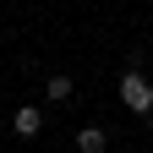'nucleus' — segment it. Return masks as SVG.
<instances>
[{
	"label": "nucleus",
	"instance_id": "obj_1",
	"mask_svg": "<svg viewBox=\"0 0 153 153\" xmlns=\"http://www.w3.org/2000/svg\"><path fill=\"white\" fill-rule=\"evenodd\" d=\"M120 104L131 115H153V82L142 71H120Z\"/></svg>",
	"mask_w": 153,
	"mask_h": 153
},
{
	"label": "nucleus",
	"instance_id": "obj_2",
	"mask_svg": "<svg viewBox=\"0 0 153 153\" xmlns=\"http://www.w3.org/2000/svg\"><path fill=\"white\" fill-rule=\"evenodd\" d=\"M11 131H16V137H38V131H44V109H33V104H22V109H16L11 115Z\"/></svg>",
	"mask_w": 153,
	"mask_h": 153
},
{
	"label": "nucleus",
	"instance_id": "obj_3",
	"mask_svg": "<svg viewBox=\"0 0 153 153\" xmlns=\"http://www.w3.org/2000/svg\"><path fill=\"white\" fill-rule=\"evenodd\" d=\"M109 148V131L104 126H82V131H76V153H104Z\"/></svg>",
	"mask_w": 153,
	"mask_h": 153
},
{
	"label": "nucleus",
	"instance_id": "obj_4",
	"mask_svg": "<svg viewBox=\"0 0 153 153\" xmlns=\"http://www.w3.org/2000/svg\"><path fill=\"white\" fill-rule=\"evenodd\" d=\"M44 93H49L55 104H66V99H71V76H66V71H55L49 82H44Z\"/></svg>",
	"mask_w": 153,
	"mask_h": 153
}]
</instances>
